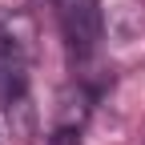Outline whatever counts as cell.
Listing matches in <instances>:
<instances>
[{
	"label": "cell",
	"mask_w": 145,
	"mask_h": 145,
	"mask_svg": "<svg viewBox=\"0 0 145 145\" xmlns=\"http://www.w3.org/2000/svg\"><path fill=\"white\" fill-rule=\"evenodd\" d=\"M36 24L20 8H0V105H16L32 85Z\"/></svg>",
	"instance_id": "1"
},
{
	"label": "cell",
	"mask_w": 145,
	"mask_h": 145,
	"mask_svg": "<svg viewBox=\"0 0 145 145\" xmlns=\"http://www.w3.org/2000/svg\"><path fill=\"white\" fill-rule=\"evenodd\" d=\"M48 145H81V129L77 125H57L48 137Z\"/></svg>",
	"instance_id": "3"
},
{
	"label": "cell",
	"mask_w": 145,
	"mask_h": 145,
	"mask_svg": "<svg viewBox=\"0 0 145 145\" xmlns=\"http://www.w3.org/2000/svg\"><path fill=\"white\" fill-rule=\"evenodd\" d=\"M0 145H4V141H0Z\"/></svg>",
	"instance_id": "4"
},
{
	"label": "cell",
	"mask_w": 145,
	"mask_h": 145,
	"mask_svg": "<svg viewBox=\"0 0 145 145\" xmlns=\"http://www.w3.org/2000/svg\"><path fill=\"white\" fill-rule=\"evenodd\" d=\"M57 20L65 32V44L77 61L97 57V48L105 40V16H101V0H52Z\"/></svg>",
	"instance_id": "2"
}]
</instances>
